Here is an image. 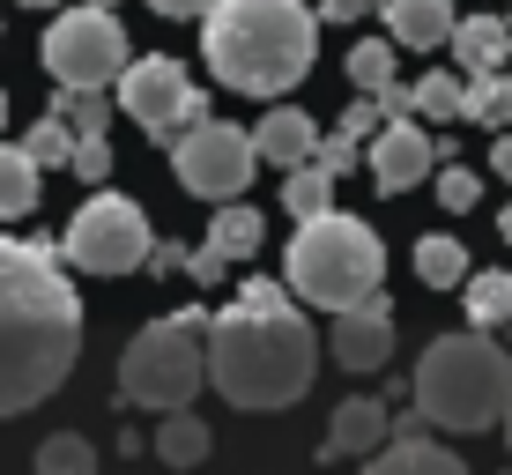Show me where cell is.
Segmentation results:
<instances>
[{"label": "cell", "instance_id": "34", "mask_svg": "<svg viewBox=\"0 0 512 475\" xmlns=\"http://www.w3.org/2000/svg\"><path fill=\"white\" fill-rule=\"evenodd\" d=\"M186 268H193V283H208V290H216V283H223V268H231V260H223L216 245H193V253H186Z\"/></svg>", "mask_w": 512, "mask_h": 475}, {"label": "cell", "instance_id": "6", "mask_svg": "<svg viewBox=\"0 0 512 475\" xmlns=\"http://www.w3.org/2000/svg\"><path fill=\"white\" fill-rule=\"evenodd\" d=\"M208 386V327L201 320H149L119 357V394L134 409H193V394Z\"/></svg>", "mask_w": 512, "mask_h": 475}, {"label": "cell", "instance_id": "28", "mask_svg": "<svg viewBox=\"0 0 512 475\" xmlns=\"http://www.w3.org/2000/svg\"><path fill=\"white\" fill-rule=\"evenodd\" d=\"M52 112H60V119H67L75 134H104L112 104H104V90H60V97H52Z\"/></svg>", "mask_w": 512, "mask_h": 475}, {"label": "cell", "instance_id": "11", "mask_svg": "<svg viewBox=\"0 0 512 475\" xmlns=\"http://www.w3.org/2000/svg\"><path fill=\"white\" fill-rule=\"evenodd\" d=\"M327 342H334V364H349V372H379V364L394 357V305H386L379 290L357 297V305H342L334 327H327Z\"/></svg>", "mask_w": 512, "mask_h": 475}, {"label": "cell", "instance_id": "41", "mask_svg": "<svg viewBox=\"0 0 512 475\" xmlns=\"http://www.w3.org/2000/svg\"><path fill=\"white\" fill-rule=\"evenodd\" d=\"M23 8H60V0H23Z\"/></svg>", "mask_w": 512, "mask_h": 475}, {"label": "cell", "instance_id": "44", "mask_svg": "<svg viewBox=\"0 0 512 475\" xmlns=\"http://www.w3.org/2000/svg\"><path fill=\"white\" fill-rule=\"evenodd\" d=\"M97 8H112V0H97Z\"/></svg>", "mask_w": 512, "mask_h": 475}, {"label": "cell", "instance_id": "43", "mask_svg": "<svg viewBox=\"0 0 512 475\" xmlns=\"http://www.w3.org/2000/svg\"><path fill=\"white\" fill-rule=\"evenodd\" d=\"M0 127H8V97H0Z\"/></svg>", "mask_w": 512, "mask_h": 475}, {"label": "cell", "instance_id": "39", "mask_svg": "<svg viewBox=\"0 0 512 475\" xmlns=\"http://www.w3.org/2000/svg\"><path fill=\"white\" fill-rule=\"evenodd\" d=\"M490 171H498V179H512V134H498V149H490Z\"/></svg>", "mask_w": 512, "mask_h": 475}, {"label": "cell", "instance_id": "1", "mask_svg": "<svg viewBox=\"0 0 512 475\" xmlns=\"http://www.w3.org/2000/svg\"><path fill=\"white\" fill-rule=\"evenodd\" d=\"M67 253L0 238V416L60 394L82 357V297L60 275Z\"/></svg>", "mask_w": 512, "mask_h": 475}, {"label": "cell", "instance_id": "24", "mask_svg": "<svg viewBox=\"0 0 512 475\" xmlns=\"http://www.w3.org/2000/svg\"><path fill=\"white\" fill-rule=\"evenodd\" d=\"M38 475H97V453L82 431H52L38 446Z\"/></svg>", "mask_w": 512, "mask_h": 475}, {"label": "cell", "instance_id": "21", "mask_svg": "<svg viewBox=\"0 0 512 475\" xmlns=\"http://www.w3.org/2000/svg\"><path fill=\"white\" fill-rule=\"evenodd\" d=\"M260 238H268V223H260V216H253V208H245V201H223L201 245H216L223 260H253V253H260Z\"/></svg>", "mask_w": 512, "mask_h": 475}, {"label": "cell", "instance_id": "33", "mask_svg": "<svg viewBox=\"0 0 512 475\" xmlns=\"http://www.w3.org/2000/svg\"><path fill=\"white\" fill-rule=\"evenodd\" d=\"M312 156H320V164L334 171V179H342V171L357 164V134H349V127H342V134H320V149H312Z\"/></svg>", "mask_w": 512, "mask_h": 475}, {"label": "cell", "instance_id": "40", "mask_svg": "<svg viewBox=\"0 0 512 475\" xmlns=\"http://www.w3.org/2000/svg\"><path fill=\"white\" fill-rule=\"evenodd\" d=\"M498 231H505V245H512V201H505V223H498Z\"/></svg>", "mask_w": 512, "mask_h": 475}, {"label": "cell", "instance_id": "16", "mask_svg": "<svg viewBox=\"0 0 512 475\" xmlns=\"http://www.w3.org/2000/svg\"><path fill=\"white\" fill-rule=\"evenodd\" d=\"M253 142H260L268 164H305V156L320 149V127H312V112H297V104H275V112L253 127Z\"/></svg>", "mask_w": 512, "mask_h": 475}, {"label": "cell", "instance_id": "19", "mask_svg": "<svg viewBox=\"0 0 512 475\" xmlns=\"http://www.w3.org/2000/svg\"><path fill=\"white\" fill-rule=\"evenodd\" d=\"M416 275L431 290H468V245L461 238H446V231H431V238H416Z\"/></svg>", "mask_w": 512, "mask_h": 475}, {"label": "cell", "instance_id": "9", "mask_svg": "<svg viewBox=\"0 0 512 475\" xmlns=\"http://www.w3.org/2000/svg\"><path fill=\"white\" fill-rule=\"evenodd\" d=\"M119 112L134 119L149 142H179L186 127H201V119H216L208 112V97L186 82V67L171 60V52H149V60H127V75H119Z\"/></svg>", "mask_w": 512, "mask_h": 475}, {"label": "cell", "instance_id": "23", "mask_svg": "<svg viewBox=\"0 0 512 475\" xmlns=\"http://www.w3.org/2000/svg\"><path fill=\"white\" fill-rule=\"evenodd\" d=\"M468 320L475 327H512V275L505 268H475L468 275Z\"/></svg>", "mask_w": 512, "mask_h": 475}, {"label": "cell", "instance_id": "27", "mask_svg": "<svg viewBox=\"0 0 512 475\" xmlns=\"http://www.w3.org/2000/svg\"><path fill=\"white\" fill-rule=\"evenodd\" d=\"M349 82H357V90H386V82H394V38H364L349 52Z\"/></svg>", "mask_w": 512, "mask_h": 475}, {"label": "cell", "instance_id": "10", "mask_svg": "<svg viewBox=\"0 0 512 475\" xmlns=\"http://www.w3.org/2000/svg\"><path fill=\"white\" fill-rule=\"evenodd\" d=\"M253 164H260V142L245 127H231V119H201V127H186L171 142V171H179V186L193 201H238L253 186Z\"/></svg>", "mask_w": 512, "mask_h": 475}, {"label": "cell", "instance_id": "4", "mask_svg": "<svg viewBox=\"0 0 512 475\" xmlns=\"http://www.w3.org/2000/svg\"><path fill=\"white\" fill-rule=\"evenodd\" d=\"M409 401L438 431L475 438V431L505 424V409H512V357L483 327L475 334H438V342L416 357V372H409Z\"/></svg>", "mask_w": 512, "mask_h": 475}, {"label": "cell", "instance_id": "8", "mask_svg": "<svg viewBox=\"0 0 512 475\" xmlns=\"http://www.w3.org/2000/svg\"><path fill=\"white\" fill-rule=\"evenodd\" d=\"M60 253L75 260L82 275H134V268H149L156 238H149V216H141L127 193H90V201L75 208V223H67Z\"/></svg>", "mask_w": 512, "mask_h": 475}, {"label": "cell", "instance_id": "45", "mask_svg": "<svg viewBox=\"0 0 512 475\" xmlns=\"http://www.w3.org/2000/svg\"><path fill=\"white\" fill-rule=\"evenodd\" d=\"M505 75H512V67H505Z\"/></svg>", "mask_w": 512, "mask_h": 475}, {"label": "cell", "instance_id": "17", "mask_svg": "<svg viewBox=\"0 0 512 475\" xmlns=\"http://www.w3.org/2000/svg\"><path fill=\"white\" fill-rule=\"evenodd\" d=\"M364 475H468V461H453L431 438H394V446H379V461Z\"/></svg>", "mask_w": 512, "mask_h": 475}, {"label": "cell", "instance_id": "26", "mask_svg": "<svg viewBox=\"0 0 512 475\" xmlns=\"http://www.w3.org/2000/svg\"><path fill=\"white\" fill-rule=\"evenodd\" d=\"M461 119H475V127H505V119H512V75H475Z\"/></svg>", "mask_w": 512, "mask_h": 475}, {"label": "cell", "instance_id": "12", "mask_svg": "<svg viewBox=\"0 0 512 475\" xmlns=\"http://www.w3.org/2000/svg\"><path fill=\"white\" fill-rule=\"evenodd\" d=\"M364 164H372L379 193H409V186H423L438 171V142L423 127H409V119H386L372 134V149H364Z\"/></svg>", "mask_w": 512, "mask_h": 475}, {"label": "cell", "instance_id": "7", "mask_svg": "<svg viewBox=\"0 0 512 475\" xmlns=\"http://www.w3.org/2000/svg\"><path fill=\"white\" fill-rule=\"evenodd\" d=\"M127 30H119L112 8H97V0H82V8L52 15L45 30V67L60 90H112L119 75H127Z\"/></svg>", "mask_w": 512, "mask_h": 475}, {"label": "cell", "instance_id": "3", "mask_svg": "<svg viewBox=\"0 0 512 475\" xmlns=\"http://www.w3.org/2000/svg\"><path fill=\"white\" fill-rule=\"evenodd\" d=\"M208 23V75L238 97H282L312 75L320 8L305 0H216Z\"/></svg>", "mask_w": 512, "mask_h": 475}, {"label": "cell", "instance_id": "36", "mask_svg": "<svg viewBox=\"0 0 512 475\" xmlns=\"http://www.w3.org/2000/svg\"><path fill=\"white\" fill-rule=\"evenodd\" d=\"M372 8H379V0H320V15H327V23H364Z\"/></svg>", "mask_w": 512, "mask_h": 475}, {"label": "cell", "instance_id": "37", "mask_svg": "<svg viewBox=\"0 0 512 475\" xmlns=\"http://www.w3.org/2000/svg\"><path fill=\"white\" fill-rule=\"evenodd\" d=\"M438 424H431V416H423V409H401L394 416V438H431Z\"/></svg>", "mask_w": 512, "mask_h": 475}, {"label": "cell", "instance_id": "32", "mask_svg": "<svg viewBox=\"0 0 512 475\" xmlns=\"http://www.w3.org/2000/svg\"><path fill=\"white\" fill-rule=\"evenodd\" d=\"M342 127L357 134V142H364V134H379V127H386V104H379V90H364L357 104H349V112H342Z\"/></svg>", "mask_w": 512, "mask_h": 475}, {"label": "cell", "instance_id": "42", "mask_svg": "<svg viewBox=\"0 0 512 475\" xmlns=\"http://www.w3.org/2000/svg\"><path fill=\"white\" fill-rule=\"evenodd\" d=\"M505 446H512V409H505Z\"/></svg>", "mask_w": 512, "mask_h": 475}, {"label": "cell", "instance_id": "47", "mask_svg": "<svg viewBox=\"0 0 512 475\" xmlns=\"http://www.w3.org/2000/svg\"><path fill=\"white\" fill-rule=\"evenodd\" d=\"M505 15H512V8H505Z\"/></svg>", "mask_w": 512, "mask_h": 475}, {"label": "cell", "instance_id": "5", "mask_svg": "<svg viewBox=\"0 0 512 475\" xmlns=\"http://www.w3.org/2000/svg\"><path fill=\"white\" fill-rule=\"evenodd\" d=\"M282 275H290V290L305 297V305L342 312V305H357V297L379 290L386 253H379V238H372V223H364V216L327 208V216L297 223L290 253H282Z\"/></svg>", "mask_w": 512, "mask_h": 475}, {"label": "cell", "instance_id": "22", "mask_svg": "<svg viewBox=\"0 0 512 475\" xmlns=\"http://www.w3.org/2000/svg\"><path fill=\"white\" fill-rule=\"evenodd\" d=\"M156 461H164V468H201L208 461V416L171 409L164 431H156Z\"/></svg>", "mask_w": 512, "mask_h": 475}, {"label": "cell", "instance_id": "14", "mask_svg": "<svg viewBox=\"0 0 512 475\" xmlns=\"http://www.w3.org/2000/svg\"><path fill=\"white\" fill-rule=\"evenodd\" d=\"M453 60L468 75H505L512 67V15H461L453 23Z\"/></svg>", "mask_w": 512, "mask_h": 475}, {"label": "cell", "instance_id": "20", "mask_svg": "<svg viewBox=\"0 0 512 475\" xmlns=\"http://www.w3.org/2000/svg\"><path fill=\"white\" fill-rule=\"evenodd\" d=\"M282 208H290L297 223H312V216H327V208H334V171L320 164V156L290 164V179H282Z\"/></svg>", "mask_w": 512, "mask_h": 475}, {"label": "cell", "instance_id": "38", "mask_svg": "<svg viewBox=\"0 0 512 475\" xmlns=\"http://www.w3.org/2000/svg\"><path fill=\"white\" fill-rule=\"evenodd\" d=\"M149 8H156V15H179V23H186V15H208L216 0H149Z\"/></svg>", "mask_w": 512, "mask_h": 475}, {"label": "cell", "instance_id": "13", "mask_svg": "<svg viewBox=\"0 0 512 475\" xmlns=\"http://www.w3.org/2000/svg\"><path fill=\"white\" fill-rule=\"evenodd\" d=\"M379 446H394V409L372 394H349L327 424V453H379Z\"/></svg>", "mask_w": 512, "mask_h": 475}, {"label": "cell", "instance_id": "31", "mask_svg": "<svg viewBox=\"0 0 512 475\" xmlns=\"http://www.w3.org/2000/svg\"><path fill=\"white\" fill-rule=\"evenodd\" d=\"M438 201H446L453 216H468V208L483 201V179H475L468 164H446V179H438Z\"/></svg>", "mask_w": 512, "mask_h": 475}, {"label": "cell", "instance_id": "2", "mask_svg": "<svg viewBox=\"0 0 512 475\" xmlns=\"http://www.w3.org/2000/svg\"><path fill=\"white\" fill-rule=\"evenodd\" d=\"M305 297L253 275L231 305L208 320V386H216L231 409H290L312 386L320 342H312Z\"/></svg>", "mask_w": 512, "mask_h": 475}, {"label": "cell", "instance_id": "29", "mask_svg": "<svg viewBox=\"0 0 512 475\" xmlns=\"http://www.w3.org/2000/svg\"><path fill=\"white\" fill-rule=\"evenodd\" d=\"M23 149L52 171V164H67V156H75V127H67L60 112H52V119H30V142H23Z\"/></svg>", "mask_w": 512, "mask_h": 475}, {"label": "cell", "instance_id": "35", "mask_svg": "<svg viewBox=\"0 0 512 475\" xmlns=\"http://www.w3.org/2000/svg\"><path fill=\"white\" fill-rule=\"evenodd\" d=\"M379 104H386V119H416V82H386Z\"/></svg>", "mask_w": 512, "mask_h": 475}, {"label": "cell", "instance_id": "25", "mask_svg": "<svg viewBox=\"0 0 512 475\" xmlns=\"http://www.w3.org/2000/svg\"><path fill=\"white\" fill-rule=\"evenodd\" d=\"M468 112V82H453L446 67H431V75L416 82V119H461Z\"/></svg>", "mask_w": 512, "mask_h": 475}, {"label": "cell", "instance_id": "18", "mask_svg": "<svg viewBox=\"0 0 512 475\" xmlns=\"http://www.w3.org/2000/svg\"><path fill=\"white\" fill-rule=\"evenodd\" d=\"M38 156H30L23 142H0V223H15V216H30L38 208Z\"/></svg>", "mask_w": 512, "mask_h": 475}, {"label": "cell", "instance_id": "15", "mask_svg": "<svg viewBox=\"0 0 512 475\" xmlns=\"http://www.w3.org/2000/svg\"><path fill=\"white\" fill-rule=\"evenodd\" d=\"M453 23H461V15H453V0H386V38L409 45V52L446 45Z\"/></svg>", "mask_w": 512, "mask_h": 475}, {"label": "cell", "instance_id": "30", "mask_svg": "<svg viewBox=\"0 0 512 475\" xmlns=\"http://www.w3.org/2000/svg\"><path fill=\"white\" fill-rule=\"evenodd\" d=\"M67 171H75V179H112V142H104V134H75V156H67Z\"/></svg>", "mask_w": 512, "mask_h": 475}, {"label": "cell", "instance_id": "46", "mask_svg": "<svg viewBox=\"0 0 512 475\" xmlns=\"http://www.w3.org/2000/svg\"><path fill=\"white\" fill-rule=\"evenodd\" d=\"M505 475H512V468H505Z\"/></svg>", "mask_w": 512, "mask_h": 475}]
</instances>
